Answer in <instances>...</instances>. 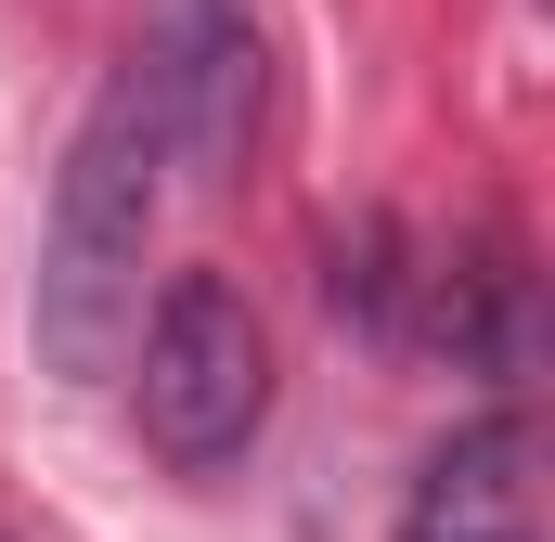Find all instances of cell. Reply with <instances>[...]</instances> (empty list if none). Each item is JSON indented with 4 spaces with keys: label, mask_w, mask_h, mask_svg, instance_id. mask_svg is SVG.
Returning <instances> with one entry per match:
<instances>
[{
    "label": "cell",
    "mask_w": 555,
    "mask_h": 542,
    "mask_svg": "<svg viewBox=\"0 0 555 542\" xmlns=\"http://www.w3.org/2000/svg\"><path fill=\"white\" fill-rule=\"evenodd\" d=\"M155 207H168V168L142 130V91L104 78V104L65 142V181H52V220H39V271H26V336L65 388H104L142 336V259H155Z\"/></svg>",
    "instance_id": "obj_1"
},
{
    "label": "cell",
    "mask_w": 555,
    "mask_h": 542,
    "mask_svg": "<svg viewBox=\"0 0 555 542\" xmlns=\"http://www.w3.org/2000/svg\"><path fill=\"white\" fill-rule=\"evenodd\" d=\"M130 413L155 439L168 478H220L259 426H272V323L220 284V271H181L130 336Z\"/></svg>",
    "instance_id": "obj_2"
},
{
    "label": "cell",
    "mask_w": 555,
    "mask_h": 542,
    "mask_svg": "<svg viewBox=\"0 0 555 542\" xmlns=\"http://www.w3.org/2000/svg\"><path fill=\"white\" fill-rule=\"evenodd\" d=\"M117 78L142 91L155 168L181 194H220L259 142V104H272V39H259L246 0H142V39Z\"/></svg>",
    "instance_id": "obj_3"
},
{
    "label": "cell",
    "mask_w": 555,
    "mask_h": 542,
    "mask_svg": "<svg viewBox=\"0 0 555 542\" xmlns=\"http://www.w3.org/2000/svg\"><path fill=\"white\" fill-rule=\"evenodd\" d=\"M401 542H543L530 530V426L517 413H478L426 452L414 504H401Z\"/></svg>",
    "instance_id": "obj_4"
},
{
    "label": "cell",
    "mask_w": 555,
    "mask_h": 542,
    "mask_svg": "<svg viewBox=\"0 0 555 542\" xmlns=\"http://www.w3.org/2000/svg\"><path fill=\"white\" fill-rule=\"evenodd\" d=\"M426 310H439L452 362H478V375H517V362H530V271L504 259V246H478V259L426 271Z\"/></svg>",
    "instance_id": "obj_5"
},
{
    "label": "cell",
    "mask_w": 555,
    "mask_h": 542,
    "mask_svg": "<svg viewBox=\"0 0 555 542\" xmlns=\"http://www.w3.org/2000/svg\"><path fill=\"white\" fill-rule=\"evenodd\" d=\"M323 297H336V323L401 336V297H426V271L401 259V233H388V220H349V233L323 246Z\"/></svg>",
    "instance_id": "obj_6"
}]
</instances>
